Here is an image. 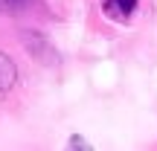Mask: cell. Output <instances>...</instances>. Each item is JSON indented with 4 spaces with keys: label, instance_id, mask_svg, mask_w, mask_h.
Returning a JSON list of instances; mask_svg holds the SVG:
<instances>
[{
    "label": "cell",
    "instance_id": "obj_1",
    "mask_svg": "<svg viewBox=\"0 0 157 151\" xmlns=\"http://www.w3.org/2000/svg\"><path fill=\"white\" fill-rule=\"evenodd\" d=\"M17 81V67L6 52H0V96H6Z\"/></svg>",
    "mask_w": 157,
    "mask_h": 151
},
{
    "label": "cell",
    "instance_id": "obj_2",
    "mask_svg": "<svg viewBox=\"0 0 157 151\" xmlns=\"http://www.w3.org/2000/svg\"><path fill=\"white\" fill-rule=\"evenodd\" d=\"M134 9H137V0H105V15L117 17V21L131 17Z\"/></svg>",
    "mask_w": 157,
    "mask_h": 151
},
{
    "label": "cell",
    "instance_id": "obj_3",
    "mask_svg": "<svg viewBox=\"0 0 157 151\" xmlns=\"http://www.w3.org/2000/svg\"><path fill=\"white\" fill-rule=\"evenodd\" d=\"M32 0H0V9L3 12H17V9H26Z\"/></svg>",
    "mask_w": 157,
    "mask_h": 151
},
{
    "label": "cell",
    "instance_id": "obj_4",
    "mask_svg": "<svg viewBox=\"0 0 157 151\" xmlns=\"http://www.w3.org/2000/svg\"><path fill=\"white\" fill-rule=\"evenodd\" d=\"M67 151H93V148L84 142V137L73 134V137H70V142H67Z\"/></svg>",
    "mask_w": 157,
    "mask_h": 151
}]
</instances>
